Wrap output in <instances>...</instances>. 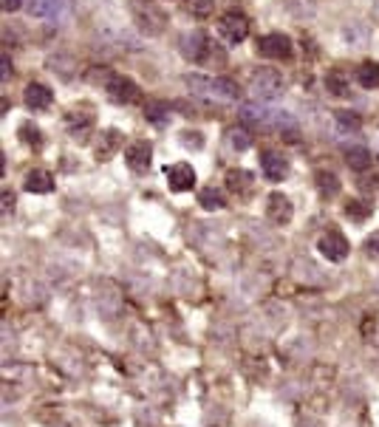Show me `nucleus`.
<instances>
[{
    "mask_svg": "<svg viewBox=\"0 0 379 427\" xmlns=\"http://www.w3.org/2000/svg\"><path fill=\"white\" fill-rule=\"evenodd\" d=\"M218 29H221V34H224L229 43H244L246 34H249V20H246V14H241V12H227V14L221 17V23H218Z\"/></svg>",
    "mask_w": 379,
    "mask_h": 427,
    "instance_id": "8",
    "label": "nucleus"
},
{
    "mask_svg": "<svg viewBox=\"0 0 379 427\" xmlns=\"http://www.w3.org/2000/svg\"><path fill=\"white\" fill-rule=\"evenodd\" d=\"M93 82H102V88L108 91V97L113 102H122V105H130L139 100V85L122 74H111V71H100V74H91Z\"/></svg>",
    "mask_w": 379,
    "mask_h": 427,
    "instance_id": "1",
    "label": "nucleus"
},
{
    "mask_svg": "<svg viewBox=\"0 0 379 427\" xmlns=\"http://www.w3.org/2000/svg\"><path fill=\"white\" fill-rule=\"evenodd\" d=\"M119 148V130H108V133H102L100 136V145H97V159H111L113 156V150Z\"/></svg>",
    "mask_w": 379,
    "mask_h": 427,
    "instance_id": "19",
    "label": "nucleus"
},
{
    "mask_svg": "<svg viewBox=\"0 0 379 427\" xmlns=\"http://www.w3.org/2000/svg\"><path fill=\"white\" fill-rule=\"evenodd\" d=\"M145 116H148L150 122H156V125L168 122V105H164V102H156V100H150V102H145Z\"/></svg>",
    "mask_w": 379,
    "mask_h": 427,
    "instance_id": "26",
    "label": "nucleus"
},
{
    "mask_svg": "<svg viewBox=\"0 0 379 427\" xmlns=\"http://www.w3.org/2000/svg\"><path fill=\"white\" fill-rule=\"evenodd\" d=\"M74 0H29V14L32 17H49V20H60L71 12Z\"/></svg>",
    "mask_w": 379,
    "mask_h": 427,
    "instance_id": "10",
    "label": "nucleus"
},
{
    "mask_svg": "<svg viewBox=\"0 0 379 427\" xmlns=\"http://www.w3.org/2000/svg\"><path fill=\"white\" fill-rule=\"evenodd\" d=\"M227 181H229V187L235 189V193H249L252 189V173H246V170H232L227 176Z\"/></svg>",
    "mask_w": 379,
    "mask_h": 427,
    "instance_id": "25",
    "label": "nucleus"
},
{
    "mask_svg": "<svg viewBox=\"0 0 379 427\" xmlns=\"http://www.w3.org/2000/svg\"><path fill=\"white\" fill-rule=\"evenodd\" d=\"M371 204H365V201H348L345 204V216L348 218H354V221H365L368 216H371Z\"/></svg>",
    "mask_w": 379,
    "mask_h": 427,
    "instance_id": "27",
    "label": "nucleus"
},
{
    "mask_svg": "<svg viewBox=\"0 0 379 427\" xmlns=\"http://www.w3.org/2000/svg\"><path fill=\"white\" fill-rule=\"evenodd\" d=\"M187 88H193L196 93H207V97H216V100H238V85L227 77H187Z\"/></svg>",
    "mask_w": 379,
    "mask_h": 427,
    "instance_id": "3",
    "label": "nucleus"
},
{
    "mask_svg": "<svg viewBox=\"0 0 379 427\" xmlns=\"http://www.w3.org/2000/svg\"><path fill=\"white\" fill-rule=\"evenodd\" d=\"M164 176H168V181H170V187L176 189V193H184V189L196 187V170L190 168L187 161H179V164L164 168Z\"/></svg>",
    "mask_w": 379,
    "mask_h": 427,
    "instance_id": "12",
    "label": "nucleus"
},
{
    "mask_svg": "<svg viewBox=\"0 0 379 427\" xmlns=\"http://www.w3.org/2000/svg\"><path fill=\"white\" fill-rule=\"evenodd\" d=\"M249 91L255 100H264V102H272L283 93V77L277 74L275 68H260L252 74L249 80Z\"/></svg>",
    "mask_w": 379,
    "mask_h": 427,
    "instance_id": "2",
    "label": "nucleus"
},
{
    "mask_svg": "<svg viewBox=\"0 0 379 427\" xmlns=\"http://www.w3.org/2000/svg\"><path fill=\"white\" fill-rule=\"evenodd\" d=\"M345 159L354 170H368L371 168V153L365 148H348L345 150Z\"/></svg>",
    "mask_w": 379,
    "mask_h": 427,
    "instance_id": "23",
    "label": "nucleus"
},
{
    "mask_svg": "<svg viewBox=\"0 0 379 427\" xmlns=\"http://www.w3.org/2000/svg\"><path fill=\"white\" fill-rule=\"evenodd\" d=\"M181 145L184 148H201V133H184L181 136Z\"/></svg>",
    "mask_w": 379,
    "mask_h": 427,
    "instance_id": "33",
    "label": "nucleus"
},
{
    "mask_svg": "<svg viewBox=\"0 0 379 427\" xmlns=\"http://www.w3.org/2000/svg\"><path fill=\"white\" fill-rule=\"evenodd\" d=\"M257 51L264 57H269V60H286L292 54V40L286 34H280V32L266 34V37L257 40Z\"/></svg>",
    "mask_w": 379,
    "mask_h": 427,
    "instance_id": "7",
    "label": "nucleus"
},
{
    "mask_svg": "<svg viewBox=\"0 0 379 427\" xmlns=\"http://www.w3.org/2000/svg\"><path fill=\"white\" fill-rule=\"evenodd\" d=\"M269 218L275 224H289L292 221V204H289L286 196H280V193L269 196Z\"/></svg>",
    "mask_w": 379,
    "mask_h": 427,
    "instance_id": "16",
    "label": "nucleus"
},
{
    "mask_svg": "<svg viewBox=\"0 0 379 427\" xmlns=\"http://www.w3.org/2000/svg\"><path fill=\"white\" fill-rule=\"evenodd\" d=\"M23 187H26L29 193H37V196L51 193V189H54V176L49 170H32L26 176V181H23Z\"/></svg>",
    "mask_w": 379,
    "mask_h": 427,
    "instance_id": "15",
    "label": "nucleus"
},
{
    "mask_svg": "<svg viewBox=\"0 0 379 427\" xmlns=\"http://www.w3.org/2000/svg\"><path fill=\"white\" fill-rule=\"evenodd\" d=\"M357 82L363 88H379V62H363L357 71Z\"/></svg>",
    "mask_w": 379,
    "mask_h": 427,
    "instance_id": "21",
    "label": "nucleus"
},
{
    "mask_svg": "<svg viewBox=\"0 0 379 427\" xmlns=\"http://www.w3.org/2000/svg\"><path fill=\"white\" fill-rule=\"evenodd\" d=\"M260 170H264V176L269 178V181H280L283 176L289 173V161L283 159L280 153H264V159H260Z\"/></svg>",
    "mask_w": 379,
    "mask_h": 427,
    "instance_id": "13",
    "label": "nucleus"
},
{
    "mask_svg": "<svg viewBox=\"0 0 379 427\" xmlns=\"http://www.w3.org/2000/svg\"><path fill=\"white\" fill-rule=\"evenodd\" d=\"M12 204H14V196H12V193H3V212H9Z\"/></svg>",
    "mask_w": 379,
    "mask_h": 427,
    "instance_id": "35",
    "label": "nucleus"
},
{
    "mask_svg": "<svg viewBox=\"0 0 379 427\" xmlns=\"http://www.w3.org/2000/svg\"><path fill=\"white\" fill-rule=\"evenodd\" d=\"M365 252H368L371 257H379V232H374L371 238L365 241Z\"/></svg>",
    "mask_w": 379,
    "mask_h": 427,
    "instance_id": "32",
    "label": "nucleus"
},
{
    "mask_svg": "<svg viewBox=\"0 0 379 427\" xmlns=\"http://www.w3.org/2000/svg\"><path fill=\"white\" fill-rule=\"evenodd\" d=\"M198 201H201V207H204V209H221V207H227L224 193H221V189H216V187H207V189H201Z\"/></svg>",
    "mask_w": 379,
    "mask_h": 427,
    "instance_id": "22",
    "label": "nucleus"
},
{
    "mask_svg": "<svg viewBox=\"0 0 379 427\" xmlns=\"http://www.w3.org/2000/svg\"><path fill=\"white\" fill-rule=\"evenodd\" d=\"M317 189L325 196V198H334L337 193H340V181H337V176L334 173H328V170H320L317 176Z\"/></svg>",
    "mask_w": 379,
    "mask_h": 427,
    "instance_id": "20",
    "label": "nucleus"
},
{
    "mask_svg": "<svg viewBox=\"0 0 379 427\" xmlns=\"http://www.w3.org/2000/svg\"><path fill=\"white\" fill-rule=\"evenodd\" d=\"M297 427H320V422H314V419H303Z\"/></svg>",
    "mask_w": 379,
    "mask_h": 427,
    "instance_id": "36",
    "label": "nucleus"
},
{
    "mask_svg": "<svg viewBox=\"0 0 379 427\" xmlns=\"http://www.w3.org/2000/svg\"><path fill=\"white\" fill-rule=\"evenodd\" d=\"M9 71H12V65H9V57H3V80L9 77Z\"/></svg>",
    "mask_w": 379,
    "mask_h": 427,
    "instance_id": "37",
    "label": "nucleus"
},
{
    "mask_svg": "<svg viewBox=\"0 0 379 427\" xmlns=\"http://www.w3.org/2000/svg\"><path fill=\"white\" fill-rule=\"evenodd\" d=\"M317 249H320V255H323L325 260H334V264H340V260L348 255L351 246H348V241H345V235H343V232L331 229V232H325L323 238H320Z\"/></svg>",
    "mask_w": 379,
    "mask_h": 427,
    "instance_id": "9",
    "label": "nucleus"
},
{
    "mask_svg": "<svg viewBox=\"0 0 379 427\" xmlns=\"http://www.w3.org/2000/svg\"><path fill=\"white\" fill-rule=\"evenodd\" d=\"M65 125H68V130L74 133V136H82V133H88V128L93 125V119H91V113H85V111H74V113H68Z\"/></svg>",
    "mask_w": 379,
    "mask_h": 427,
    "instance_id": "18",
    "label": "nucleus"
},
{
    "mask_svg": "<svg viewBox=\"0 0 379 427\" xmlns=\"http://www.w3.org/2000/svg\"><path fill=\"white\" fill-rule=\"evenodd\" d=\"M20 3H23V0H3L0 6H3V12H17V9H20Z\"/></svg>",
    "mask_w": 379,
    "mask_h": 427,
    "instance_id": "34",
    "label": "nucleus"
},
{
    "mask_svg": "<svg viewBox=\"0 0 379 427\" xmlns=\"http://www.w3.org/2000/svg\"><path fill=\"white\" fill-rule=\"evenodd\" d=\"M343 37L354 45V49H363L365 40H368V29L363 26V23H351L348 29H343Z\"/></svg>",
    "mask_w": 379,
    "mask_h": 427,
    "instance_id": "24",
    "label": "nucleus"
},
{
    "mask_svg": "<svg viewBox=\"0 0 379 427\" xmlns=\"http://www.w3.org/2000/svg\"><path fill=\"white\" fill-rule=\"evenodd\" d=\"M241 119L252 125H269V128H292V116L283 111H269V108H257V105H244L241 108Z\"/></svg>",
    "mask_w": 379,
    "mask_h": 427,
    "instance_id": "5",
    "label": "nucleus"
},
{
    "mask_svg": "<svg viewBox=\"0 0 379 427\" xmlns=\"http://www.w3.org/2000/svg\"><path fill=\"white\" fill-rule=\"evenodd\" d=\"M187 12L190 14H196V17H207V14H212V6H216V3H212V0H187Z\"/></svg>",
    "mask_w": 379,
    "mask_h": 427,
    "instance_id": "28",
    "label": "nucleus"
},
{
    "mask_svg": "<svg viewBox=\"0 0 379 427\" xmlns=\"http://www.w3.org/2000/svg\"><path fill=\"white\" fill-rule=\"evenodd\" d=\"M337 122L343 128H351V130H360V116H354L351 111H337Z\"/></svg>",
    "mask_w": 379,
    "mask_h": 427,
    "instance_id": "30",
    "label": "nucleus"
},
{
    "mask_svg": "<svg viewBox=\"0 0 379 427\" xmlns=\"http://www.w3.org/2000/svg\"><path fill=\"white\" fill-rule=\"evenodd\" d=\"M130 12H133L136 26H139L141 32H145L148 37H156V34H161L164 23H168V14H164L159 6L148 3V0H136V3L130 6Z\"/></svg>",
    "mask_w": 379,
    "mask_h": 427,
    "instance_id": "4",
    "label": "nucleus"
},
{
    "mask_svg": "<svg viewBox=\"0 0 379 427\" xmlns=\"http://www.w3.org/2000/svg\"><path fill=\"white\" fill-rule=\"evenodd\" d=\"M232 145L238 148V150H246V148L252 145V139H249L246 130H232Z\"/></svg>",
    "mask_w": 379,
    "mask_h": 427,
    "instance_id": "31",
    "label": "nucleus"
},
{
    "mask_svg": "<svg viewBox=\"0 0 379 427\" xmlns=\"http://www.w3.org/2000/svg\"><path fill=\"white\" fill-rule=\"evenodd\" d=\"M51 100H54V93L45 88V85H40V82L26 85V105L32 111H45V108L51 105Z\"/></svg>",
    "mask_w": 379,
    "mask_h": 427,
    "instance_id": "14",
    "label": "nucleus"
},
{
    "mask_svg": "<svg viewBox=\"0 0 379 427\" xmlns=\"http://www.w3.org/2000/svg\"><path fill=\"white\" fill-rule=\"evenodd\" d=\"M20 139L26 141V145H32V148H40V141H43L40 139V128L37 125H29V122L20 125Z\"/></svg>",
    "mask_w": 379,
    "mask_h": 427,
    "instance_id": "29",
    "label": "nucleus"
},
{
    "mask_svg": "<svg viewBox=\"0 0 379 427\" xmlns=\"http://www.w3.org/2000/svg\"><path fill=\"white\" fill-rule=\"evenodd\" d=\"M325 88L334 93V97H345V93L351 91V82H348V74L340 68H331L325 74Z\"/></svg>",
    "mask_w": 379,
    "mask_h": 427,
    "instance_id": "17",
    "label": "nucleus"
},
{
    "mask_svg": "<svg viewBox=\"0 0 379 427\" xmlns=\"http://www.w3.org/2000/svg\"><path fill=\"white\" fill-rule=\"evenodd\" d=\"M150 159H153V148H150V141H145V139L130 141L128 150H125V161H128V168L133 173H145L150 168Z\"/></svg>",
    "mask_w": 379,
    "mask_h": 427,
    "instance_id": "11",
    "label": "nucleus"
},
{
    "mask_svg": "<svg viewBox=\"0 0 379 427\" xmlns=\"http://www.w3.org/2000/svg\"><path fill=\"white\" fill-rule=\"evenodd\" d=\"M209 49H212V45L207 43L204 32H187V34L179 40V51H181V57L190 60V62H204V57H207Z\"/></svg>",
    "mask_w": 379,
    "mask_h": 427,
    "instance_id": "6",
    "label": "nucleus"
}]
</instances>
